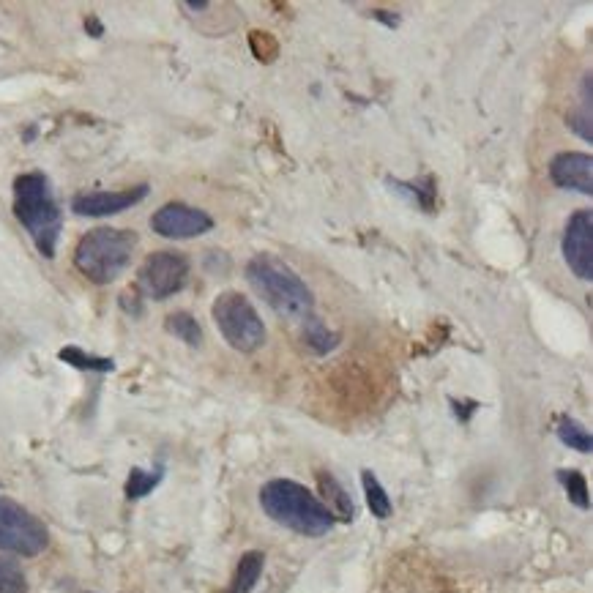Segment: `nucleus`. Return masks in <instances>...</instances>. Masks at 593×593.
I'll return each mask as SVG.
<instances>
[{
    "mask_svg": "<svg viewBox=\"0 0 593 593\" xmlns=\"http://www.w3.org/2000/svg\"><path fill=\"white\" fill-rule=\"evenodd\" d=\"M263 563H266V555L257 553H246L241 561H238V572L236 580H233V591L230 593H252V588L260 580V574H263Z\"/></svg>",
    "mask_w": 593,
    "mask_h": 593,
    "instance_id": "obj_14",
    "label": "nucleus"
},
{
    "mask_svg": "<svg viewBox=\"0 0 593 593\" xmlns=\"http://www.w3.org/2000/svg\"><path fill=\"white\" fill-rule=\"evenodd\" d=\"M391 186H397V192H405V195L413 197L424 211H432V208H435V181H432V178L408 181V184H402V181H391Z\"/></svg>",
    "mask_w": 593,
    "mask_h": 593,
    "instance_id": "obj_22",
    "label": "nucleus"
},
{
    "mask_svg": "<svg viewBox=\"0 0 593 593\" xmlns=\"http://www.w3.org/2000/svg\"><path fill=\"white\" fill-rule=\"evenodd\" d=\"M137 246L134 230L121 227H96L80 238L74 249V266L82 277L96 285H110L129 268Z\"/></svg>",
    "mask_w": 593,
    "mask_h": 593,
    "instance_id": "obj_4",
    "label": "nucleus"
},
{
    "mask_svg": "<svg viewBox=\"0 0 593 593\" xmlns=\"http://www.w3.org/2000/svg\"><path fill=\"white\" fill-rule=\"evenodd\" d=\"M566 123L572 126L574 132L580 134L583 140H593V132H591V110L588 107H583L580 113H572L569 118H566Z\"/></svg>",
    "mask_w": 593,
    "mask_h": 593,
    "instance_id": "obj_23",
    "label": "nucleus"
},
{
    "mask_svg": "<svg viewBox=\"0 0 593 593\" xmlns=\"http://www.w3.org/2000/svg\"><path fill=\"white\" fill-rule=\"evenodd\" d=\"M246 279L257 296L285 320L304 323L315 312V298L307 282L279 257L255 255L246 263Z\"/></svg>",
    "mask_w": 593,
    "mask_h": 593,
    "instance_id": "obj_1",
    "label": "nucleus"
},
{
    "mask_svg": "<svg viewBox=\"0 0 593 593\" xmlns=\"http://www.w3.org/2000/svg\"><path fill=\"white\" fill-rule=\"evenodd\" d=\"M372 17L380 22H386L389 28H397L399 25V17H389V11H372Z\"/></svg>",
    "mask_w": 593,
    "mask_h": 593,
    "instance_id": "obj_24",
    "label": "nucleus"
},
{
    "mask_svg": "<svg viewBox=\"0 0 593 593\" xmlns=\"http://www.w3.org/2000/svg\"><path fill=\"white\" fill-rule=\"evenodd\" d=\"M47 544H50V533L44 528V522L25 506L0 495V550L22 555V558H36L47 550Z\"/></svg>",
    "mask_w": 593,
    "mask_h": 593,
    "instance_id": "obj_6",
    "label": "nucleus"
},
{
    "mask_svg": "<svg viewBox=\"0 0 593 593\" xmlns=\"http://www.w3.org/2000/svg\"><path fill=\"white\" fill-rule=\"evenodd\" d=\"M162 481V471H143V468H132L129 481H126V498L129 501H140L148 492L154 490Z\"/></svg>",
    "mask_w": 593,
    "mask_h": 593,
    "instance_id": "obj_20",
    "label": "nucleus"
},
{
    "mask_svg": "<svg viewBox=\"0 0 593 593\" xmlns=\"http://www.w3.org/2000/svg\"><path fill=\"white\" fill-rule=\"evenodd\" d=\"M58 358L77 369H88V372H113L115 369L113 358L91 356V353H85V350L80 348H63L61 353H58Z\"/></svg>",
    "mask_w": 593,
    "mask_h": 593,
    "instance_id": "obj_18",
    "label": "nucleus"
},
{
    "mask_svg": "<svg viewBox=\"0 0 593 593\" xmlns=\"http://www.w3.org/2000/svg\"><path fill=\"white\" fill-rule=\"evenodd\" d=\"M550 178L561 189L593 195V159L588 154H577V151L558 154L550 162Z\"/></svg>",
    "mask_w": 593,
    "mask_h": 593,
    "instance_id": "obj_11",
    "label": "nucleus"
},
{
    "mask_svg": "<svg viewBox=\"0 0 593 593\" xmlns=\"http://www.w3.org/2000/svg\"><path fill=\"white\" fill-rule=\"evenodd\" d=\"M558 438H561V443H566L569 449L580 451V454H588V451L593 449L591 432L585 430L583 424H580V421H574V419L558 421Z\"/></svg>",
    "mask_w": 593,
    "mask_h": 593,
    "instance_id": "obj_17",
    "label": "nucleus"
},
{
    "mask_svg": "<svg viewBox=\"0 0 593 593\" xmlns=\"http://www.w3.org/2000/svg\"><path fill=\"white\" fill-rule=\"evenodd\" d=\"M145 195H148V184L115 189V192H82L72 200V211L80 216H113L145 200Z\"/></svg>",
    "mask_w": 593,
    "mask_h": 593,
    "instance_id": "obj_10",
    "label": "nucleus"
},
{
    "mask_svg": "<svg viewBox=\"0 0 593 593\" xmlns=\"http://www.w3.org/2000/svg\"><path fill=\"white\" fill-rule=\"evenodd\" d=\"M211 227H214L211 216L186 203H167L151 216V230L156 236L173 238V241L205 236V233H211Z\"/></svg>",
    "mask_w": 593,
    "mask_h": 593,
    "instance_id": "obj_8",
    "label": "nucleus"
},
{
    "mask_svg": "<svg viewBox=\"0 0 593 593\" xmlns=\"http://www.w3.org/2000/svg\"><path fill=\"white\" fill-rule=\"evenodd\" d=\"M558 479H561L563 490L569 495V501L580 509H588L591 506V498H588V481L580 471H558Z\"/></svg>",
    "mask_w": 593,
    "mask_h": 593,
    "instance_id": "obj_21",
    "label": "nucleus"
},
{
    "mask_svg": "<svg viewBox=\"0 0 593 593\" xmlns=\"http://www.w3.org/2000/svg\"><path fill=\"white\" fill-rule=\"evenodd\" d=\"M337 334L334 331H328L320 320H317L315 315L307 317L304 320V334H301V342H304V348H309L312 353H317V356H323V353H328V350L337 348Z\"/></svg>",
    "mask_w": 593,
    "mask_h": 593,
    "instance_id": "obj_15",
    "label": "nucleus"
},
{
    "mask_svg": "<svg viewBox=\"0 0 593 593\" xmlns=\"http://www.w3.org/2000/svg\"><path fill=\"white\" fill-rule=\"evenodd\" d=\"M186 279H189V260L181 252H154L140 266L137 287L145 298L167 301L184 290Z\"/></svg>",
    "mask_w": 593,
    "mask_h": 593,
    "instance_id": "obj_7",
    "label": "nucleus"
},
{
    "mask_svg": "<svg viewBox=\"0 0 593 593\" xmlns=\"http://www.w3.org/2000/svg\"><path fill=\"white\" fill-rule=\"evenodd\" d=\"M361 484H364V495H367V506L369 512L375 514L378 520H389L391 517V498L389 492L383 490V484L378 481V476L372 471L361 473Z\"/></svg>",
    "mask_w": 593,
    "mask_h": 593,
    "instance_id": "obj_16",
    "label": "nucleus"
},
{
    "mask_svg": "<svg viewBox=\"0 0 593 593\" xmlns=\"http://www.w3.org/2000/svg\"><path fill=\"white\" fill-rule=\"evenodd\" d=\"M164 328H167V334H173V337H178L181 342H186L189 348H200V342H203V328H200V323H197L189 312H173V315H167Z\"/></svg>",
    "mask_w": 593,
    "mask_h": 593,
    "instance_id": "obj_13",
    "label": "nucleus"
},
{
    "mask_svg": "<svg viewBox=\"0 0 593 593\" xmlns=\"http://www.w3.org/2000/svg\"><path fill=\"white\" fill-rule=\"evenodd\" d=\"M563 260L577 279H593V216L577 211L563 230Z\"/></svg>",
    "mask_w": 593,
    "mask_h": 593,
    "instance_id": "obj_9",
    "label": "nucleus"
},
{
    "mask_svg": "<svg viewBox=\"0 0 593 593\" xmlns=\"http://www.w3.org/2000/svg\"><path fill=\"white\" fill-rule=\"evenodd\" d=\"M186 9H192V11H203V9H208V3H205V0H200V3H186Z\"/></svg>",
    "mask_w": 593,
    "mask_h": 593,
    "instance_id": "obj_26",
    "label": "nucleus"
},
{
    "mask_svg": "<svg viewBox=\"0 0 593 593\" xmlns=\"http://www.w3.org/2000/svg\"><path fill=\"white\" fill-rule=\"evenodd\" d=\"M85 28H88V31H91L93 36H96V39H99V36H102V33H104L102 22L96 20V17H88V20H85Z\"/></svg>",
    "mask_w": 593,
    "mask_h": 593,
    "instance_id": "obj_25",
    "label": "nucleus"
},
{
    "mask_svg": "<svg viewBox=\"0 0 593 593\" xmlns=\"http://www.w3.org/2000/svg\"><path fill=\"white\" fill-rule=\"evenodd\" d=\"M14 216L28 230L39 255L52 260L58 249V238H61L63 216L47 175L25 173L14 181Z\"/></svg>",
    "mask_w": 593,
    "mask_h": 593,
    "instance_id": "obj_2",
    "label": "nucleus"
},
{
    "mask_svg": "<svg viewBox=\"0 0 593 593\" xmlns=\"http://www.w3.org/2000/svg\"><path fill=\"white\" fill-rule=\"evenodd\" d=\"M0 593H28V580L14 558L0 555Z\"/></svg>",
    "mask_w": 593,
    "mask_h": 593,
    "instance_id": "obj_19",
    "label": "nucleus"
},
{
    "mask_svg": "<svg viewBox=\"0 0 593 593\" xmlns=\"http://www.w3.org/2000/svg\"><path fill=\"white\" fill-rule=\"evenodd\" d=\"M317 481H320V492H323V498H326L323 506L331 512V517H339L342 522L353 520V517H356V506H353V501H350V495L345 492V487H342L331 473H320Z\"/></svg>",
    "mask_w": 593,
    "mask_h": 593,
    "instance_id": "obj_12",
    "label": "nucleus"
},
{
    "mask_svg": "<svg viewBox=\"0 0 593 593\" xmlns=\"http://www.w3.org/2000/svg\"><path fill=\"white\" fill-rule=\"evenodd\" d=\"M260 506L271 520L301 536H326L334 528V517L323 501L298 481L274 479L263 484Z\"/></svg>",
    "mask_w": 593,
    "mask_h": 593,
    "instance_id": "obj_3",
    "label": "nucleus"
},
{
    "mask_svg": "<svg viewBox=\"0 0 593 593\" xmlns=\"http://www.w3.org/2000/svg\"><path fill=\"white\" fill-rule=\"evenodd\" d=\"M214 323L225 342L238 353H255L266 345V326L252 301L236 290L219 293L211 307Z\"/></svg>",
    "mask_w": 593,
    "mask_h": 593,
    "instance_id": "obj_5",
    "label": "nucleus"
}]
</instances>
